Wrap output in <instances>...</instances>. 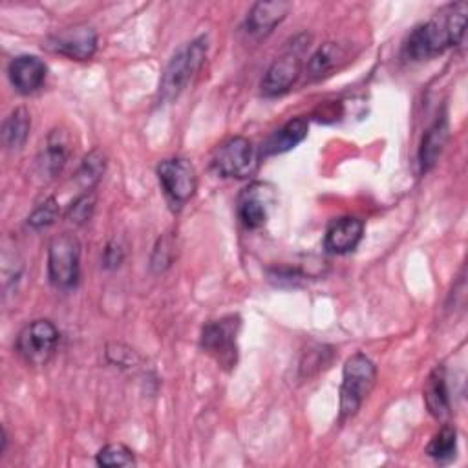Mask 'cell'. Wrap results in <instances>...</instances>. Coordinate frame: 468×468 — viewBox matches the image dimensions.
Instances as JSON below:
<instances>
[{"label":"cell","mask_w":468,"mask_h":468,"mask_svg":"<svg viewBox=\"0 0 468 468\" xmlns=\"http://www.w3.org/2000/svg\"><path fill=\"white\" fill-rule=\"evenodd\" d=\"M364 234V223L358 218H338L325 230L324 247L331 254H346L356 249Z\"/></svg>","instance_id":"12"},{"label":"cell","mask_w":468,"mask_h":468,"mask_svg":"<svg viewBox=\"0 0 468 468\" xmlns=\"http://www.w3.org/2000/svg\"><path fill=\"white\" fill-rule=\"evenodd\" d=\"M58 218V203L55 197H48L42 201L27 218V225L33 229H46L53 225Z\"/></svg>","instance_id":"24"},{"label":"cell","mask_w":468,"mask_h":468,"mask_svg":"<svg viewBox=\"0 0 468 468\" xmlns=\"http://www.w3.org/2000/svg\"><path fill=\"white\" fill-rule=\"evenodd\" d=\"M263 190L261 183H254L239 196L238 216L247 229H260L267 221V197Z\"/></svg>","instance_id":"15"},{"label":"cell","mask_w":468,"mask_h":468,"mask_svg":"<svg viewBox=\"0 0 468 468\" xmlns=\"http://www.w3.org/2000/svg\"><path fill=\"white\" fill-rule=\"evenodd\" d=\"M446 141H448V119L442 115L435 119V122L426 130L420 141V148H419L420 172H428L435 166V163L439 161L444 150Z\"/></svg>","instance_id":"16"},{"label":"cell","mask_w":468,"mask_h":468,"mask_svg":"<svg viewBox=\"0 0 468 468\" xmlns=\"http://www.w3.org/2000/svg\"><path fill=\"white\" fill-rule=\"evenodd\" d=\"M104 168H106V159H104L102 152L93 150L82 159V163L77 170V181L80 183L82 188L90 190L91 186H95L101 181Z\"/></svg>","instance_id":"22"},{"label":"cell","mask_w":468,"mask_h":468,"mask_svg":"<svg viewBox=\"0 0 468 468\" xmlns=\"http://www.w3.org/2000/svg\"><path fill=\"white\" fill-rule=\"evenodd\" d=\"M69 154H71V144H69L68 133L64 130H53L48 135L46 146L42 152V159H40L42 172H46L49 177H55L66 166Z\"/></svg>","instance_id":"17"},{"label":"cell","mask_w":468,"mask_h":468,"mask_svg":"<svg viewBox=\"0 0 468 468\" xmlns=\"http://www.w3.org/2000/svg\"><path fill=\"white\" fill-rule=\"evenodd\" d=\"M289 2H256L245 20V31L256 38L269 35L289 13Z\"/></svg>","instance_id":"13"},{"label":"cell","mask_w":468,"mask_h":468,"mask_svg":"<svg viewBox=\"0 0 468 468\" xmlns=\"http://www.w3.org/2000/svg\"><path fill=\"white\" fill-rule=\"evenodd\" d=\"M377 378V367L369 356L356 351L353 353L342 371L340 386V420L351 419L373 389Z\"/></svg>","instance_id":"3"},{"label":"cell","mask_w":468,"mask_h":468,"mask_svg":"<svg viewBox=\"0 0 468 468\" xmlns=\"http://www.w3.org/2000/svg\"><path fill=\"white\" fill-rule=\"evenodd\" d=\"M7 75L13 88L18 93L29 95L44 84L48 75V66L42 58L35 55H18L9 62Z\"/></svg>","instance_id":"11"},{"label":"cell","mask_w":468,"mask_h":468,"mask_svg":"<svg viewBox=\"0 0 468 468\" xmlns=\"http://www.w3.org/2000/svg\"><path fill=\"white\" fill-rule=\"evenodd\" d=\"M46 48L73 60H88L97 49V31L88 24H79L51 35Z\"/></svg>","instance_id":"9"},{"label":"cell","mask_w":468,"mask_h":468,"mask_svg":"<svg viewBox=\"0 0 468 468\" xmlns=\"http://www.w3.org/2000/svg\"><path fill=\"white\" fill-rule=\"evenodd\" d=\"M80 274V243L69 234L55 236L48 249V276L57 289H71Z\"/></svg>","instance_id":"4"},{"label":"cell","mask_w":468,"mask_h":468,"mask_svg":"<svg viewBox=\"0 0 468 468\" xmlns=\"http://www.w3.org/2000/svg\"><path fill=\"white\" fill-rule=\"evenodd\" d=\"M307 130H309V122L303 117L287 121L282 128H278L269 135V139L261 146V154L276 155V154L289 152L307 137Z\"/></svg>","instance_id":"14"},{"label":"cell","mask_w":468,"mask_h":468,"mask_svg":"<svg viewBox=\"0 0 468 468\" xmlns=\"http://www.w3.org/2000/svg\"><path fill=\"white\" fill-rule=\"evenodd\" d=\"M258 150L247 137H230L221 143L214 155L212 166L223 177L243 179L256 172L258 168Z\"/></svg>","instance_id":"5"},{"label":"cell","mask_w":468,"mask_h":468,"mask_svg":"<svg viewBox=\"0 0 468 468\" xmlns=\"http://www.w3.org/2000/svg\"><path fill=\"white\" fill-rule=\"evenodd\" d=\"M58 344V329L49 320H33L27 324L16 338L18 355L33 366L46 364L55 353Z\"/></svg>","instance_id":"7"},{"label":"cell","mask_w":468,"mask_h":468,"mask_svg":"<svg viewBox=\"0 0 468 468\" xmlns=\"http://www.w3.org/2000/svg\"><path fill=\"white\" fill-rule=\"evenodd\" d=\"M424 402L428 411L435 419H446L450 415V391H448L442 366L435 367L428 377V382L424 388Z\"/></svg>","instance_id":"18"},{"label":"cell","mask_w":468,"mask_h":468,"mask_svg":"<svg viewBox=\"0 0 468 468\" xmlns=\"http://www.w3.org/2000/svg\"><path fill=\"white\" fill-rule=\"evenodd\" d=\"M426 453L437 463H448L457 453V431L453 426H444L426 446Z\"/></svg>","instance_id":"21"},{"label":"cell","mask_w":468,"mask_h":468,"mask_svg":"<svg viewBox=\"0 0 468 468\" xmlns=\"http://www.w3.org/2000/svg\"><path fill=\"white\" fill-rule=\"evenodd\" d=\"M344 48L336 42H325L322 44L309 58L307 66H305V71H307V77L316 80V79H322L325 77L329 71H333L340 60L344 58Z\"/></svg>","instance_id":"19"},{"label":"cell","mask_w":468,"mask_h":468,"mask_svg":"<svg viewBox=\"0 0 468 468\" xmlns=\"http://www.w3.org/2000/svg\"><path fill=\"white\" fill-rule=\"evenodd\" d=\"M121 260H122V250H121V247L110 243V245L106 247V250H104V263H106L108 267H117V265L121 263Z\"/></svg>","instance_id":"27"},{"label":"cell","mask_w":468,"mask_h":468,"mask_svg":"<svg viewBox=\"0 0 468 468\" xmlns=\"http://www.w3.org/2000/svg\"><path fill=\"white\" fill-rule=\"evenodd\" d=\"M207 51H208L207 37H197L174 53L159 82V97L163 101L170 102L181 95V91L188 86L192 77L203 66L207 58Z\"/></svg>","instance_id":"2"},{"label":"cell","mask_w":468,"mask_h":468,"mask_svg":"<svg viewBox=\"0 0 468 468\" xmlns=\"http://www.w3.org/2000/svg\"><path fill=\"white\" fill-rule=\"evenodd\" d=\"M466 13V4L457 2L437 13L441 16L413 27L402 46L404 57L410 60H428L452 46H459L464 37Z\"/></svg>","instance_id":"1"},{"label":"cell","mask_w":468,"mask_h":468,"mask_svg":"<svg viewBox=\"0 0 468 468\" xmlns=\"http://www.w3.org/2000/svg\"><path fill=\"white\" fill-rule=\"evenodd\" d=\"M239 333V318L230 314L219 320H210L201 331V349L207 351L219 366L232 367L238 360L236 338Z\"/></svg>","instance_id":"6"},{"label":"cell","mask_w":468,"mask_h":468,"mask_svg":"<svg viewBox=\"0 0 468 468\" xmlns=\"http://www.w3.org/2000/svg\"><path fill=\"white\" fill-rule=\"evenodd\" d=\"M302 73V58L296 49L283 53L276 58L261 79V93L267 97H276L289 91Z\"/></svg>","instance_id":"10"},{"label":"cell","mask_w":468,"mask_h":468,"mask_svg":"<svg viewBox=\"0 0 468 468\" xmlns=\"http://www.w3.org/2000/svg\"><path fill=\"white\" fill-rule=\"evenodd\" d=\"M269 280L280 287L289 285L294 287L298 282L303 280V274L298 269H291V267H276L269 271Z\"/></svg>","instance_id":"26"},{"label":"cell","mask_w":468,"mask_h":468,"mask_svg":"<svg viewBox=\"0 0 468 468\" xmlns=\"http://www.w3.org/2000/svg\"><path fill=\"white\" fill-rule=\"evenodd\" d=\"M157 177L168 201L177 208L183 207L194 196L197 186L196 170L190 165V161L183 157L163 159L157 165Z\"/></svg>","instance_id":"8"},{"label":"cell","mask_w":468,"mask_h":468,"mask_svg":"<svg viewBox=\"0 0 468 468\" xmlns=\"http://www.w3.org/2000/svg\"><path fill=\"white\" fill-rule=\"evenodd\" d=\"M31 130V117L26 108H16L9 113L2 126V139L7 148H20Z\"/></svg>","instance_id":"20"},{"label":"cell","mask_w":468,"mask_h":468,"mask_svg":"<svg viewBox=\"0 0 468 468\" xmlns=\"http://www.w3.org/2000/svg\"><path fill=\"white\" fill-rule=\"evenodd\" d=\"M93 208H95V196H93L91 192H86V194L79 196V197L69 205L66 216H68V219H69L71 223L80 225V223H84V221H88V219L91 218Z\"/></svg>","instance_id":"25"},{"label":"cell","mask_w":468,"mask_h":468,"mask_svg":"<svg viewBox=\"0 0 468 468\" xmlns=\"http://www.w3.org/2000/svg\"><path fill=\"white\" fill-rule=\"evenodd\" d=\"M95 461L99 466H132V464H135L133 452L121 442H112V444L102 446L99 450Z\"/></svg>","instance_id":"23"}]
</instances>
